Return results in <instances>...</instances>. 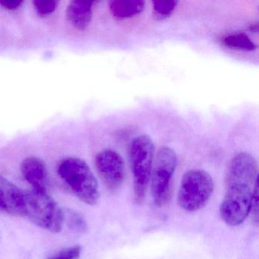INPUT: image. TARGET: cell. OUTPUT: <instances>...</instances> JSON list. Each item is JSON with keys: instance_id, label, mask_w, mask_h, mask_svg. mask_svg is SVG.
<instances>
[{"instance_id": "obj_9", "label": "cell", "mask_w": 259, "mask_h": 259, "mask_svg": "<svg viewBox=\"0 0 259 259\" xmlns=\"http://www.w3.org/2000/svg\"><path fill=\"white\" fill-rule=\"evenodd\" d=\"M21 172L33 190L48 192V172L45 162L36 157L25 159L21 165Z\"/></svg>"}, {"instance_id": "obj_18", "label": "cell", "mask_w": 259, "mask_h": 259, "mask_svg": "<svg viewBox=\"0 0 259 259\" xmlns=\"http://www.w3.org/2000/svg\"><path fill=\"white\" fill-rule=\"evenodd\" d=\"M22 1L21 0H16V1H7V0H0V6L7 9V10H15L19 9L22 4Z\"/></svg>"}, {"instance_id": "obj_6", "label": "cell", "mask_w": 259, "mask_h": 259, "mask_svg": "<svg viewBox=\"0 0 259 259\" xmlns=\"http://www.w3.org/2000/svg\"><path fill=\"white\" fill-rule=\"evenodd\" d=\"M178 158L175 151L162 147L157 151L151 171V192L154 204L163 207L169 202L172 193V178L177 169Z\"/></svg>"}, {"instance_id": "obj_2", "label": "cell", "mask_w": 259, "mask_h": 259, "mask_svg": "<svg viewBox=\"0 0 259 259\" xmlns=\"http://www.w3.org/2000/svg\"><path fill=\"white\" fill-rule=\"evenodd\" d=\"M58 174L72 193L82 202L94 205L99 199L96 177L84 160L67 157L60 162Z\"/></svg>"}, {"instance_id": "obj_8", "label": "cell", "mask_w": 259, "mask_h": 259, "mask_svg": "<svg viewBox=\"0 0 259 259\" xmlns=\"http://www.w3.org/2000/svg\"><path fill=\"white\" fill-rule=\"evenodd\" d=\"M0 211L12 216H25L24 192L0 175Z\"/></svg>"}, {"instance_id": "obj_16", "label": "cell", "mask_w": 259, "mask_h": 259, "mask_svg": "<svg viewBox=\"0 0 259 259\" xmlns=\"http://www.w3.org/2000/svg\"><path fill=\"white\" fill-rule=\"evenodd\" d=\"M68 224L72 230L79 233H84L87 230V224L84 218L75 211L69 212Z\"/></svg>"}, {"instance_id": "obj_14", "label": "cell", "mask_w": 259, "mask_h": 259, "mask_svg": "<svg viewBox=\"0 0 259 259\" xmlns=\"http://www.w3.org/2000/svg\"><path fill=\"white\" fill-rule=\"evenodd\" d=\"M33 4L37 14L42 17H46L57 10L59 2L56 0H35Z\"/></svg>"}, {"instance_id": "obj_12", "label": "cell", "mask_w": 259, "mask_h": 259, "mask_svg": "<svg viewBox=\"0 0 259 259\" xmlns=\"http://www.w3.org/2000/svg\"><path fill=\"white\" fill-rule=\"evenodd\" d=\"M222 43L227 48L246 52H251L257 49V45L245 33L227 34L223 37Z\"/></svg>"}, {"instance_id": "obj_5", "label": "cell", "mask_w": 259, "mask_h": 259, "mask_svg": "<svg viewBox=\"0 0 259 259\" xmlns=\"http://www.w3.org/2000/svg\"><path fill=\"white\" fill-rule=\"evenodd\" d=\"M214 189L211 176L204 169H190L182 179L178 193V204L183 210L195 212L208 202Z\"/></svg>"}, {"instance_id": "obj_15", "label": "cell", "mask_w": 259, "mask_h": 259, "mask_svg": "<svg viewBox=\"0 0 259 259\" xmlns=\"http://www.w3.org/2000/svg\"><path fill=\"white\" fill-rule=\"evenodd\" d=\"M248 215L251 218V222L254 226L258 225L259 221V189L258 181L256 183L254 186V192L250 201L249 210Z\"/></svg>"}, {"instance_id": "obj_3", "label": "cell", "mask_w": 259, "mask_h": 259, "mask_svg": "<svg viewBox=\"0 0 259 259\" xmlns=\"http://www.w3.org/2000/svg\"><path fill=\"white\" fill-rule=\"evenodd\" d=\"M155 147L150 136L141 135L134 138L128 146V158L133 176L135 199L142 203L145 199L151 179Z\"/></svg>"}, {"instance_id": "obj_10", "label": "cell", "mask_w": 259, "mask_h": 259, "mask_svg": "<svg viewBox=\"0 0 259 259\" xmlns=\"http://www.w3.org/2000/svg\"><path fill=\"white\" fill-rule=\"evenodd\" d=\"M94 2L74 0L70 2L66 10L67 19L71 25L79 30L84 31L90 25L92 19Z\"/></svg>"}, {"instance_id": "obj_7", "label": "cell", "mask_w": 259, "mask_h": 259, "mask_svg": "<svg viewBox=\"0 0 259 259\" xmlns=\"http://www.w3.org/2000/svg\"><path fill=\"white\" fill-rule=\"evenodd\" d=\"M97 170L110 192H116L125 180V163L122 156L111 149L101 151L95 159Z\"/></svg>"}, {"instance_id": "obj_13", "label": "cell", "mask_w": 259, "mask_h": 259, "mask_svg": "<svg viewBox=\"0 0 259 259\" xmlns=\"http://www.w3.org/2000/svg\"><path fill=\"white\" fill-rule=\"evenodd\" d=\"M152 4L154 13L157 16L165 18L172 14L178 2L175 0H157L153 1Z\"/></svg>"}, {"instance_id": "obj_11", "label": "cell", "mask_w": 259, "mask_h": 259, "mask_svg": "<svg viewBox=\"0 0 259 259\" xmlns=\"http://www.w3.org/2000/svg\"><path fill=\"white\" fill-rule=\"evenodd\" d=\"M145 2L142 0H114L110 3L111 14L117 19H128L142 13Z\"/></svg>"}, {"instance_id": "obj_4", "label": "cell", "mask_w": 259, "mask_h": 259, "mask_svg": "<svg viewBox=\"0 0 259 259\" xmlns=\"http://www.w3.org/2000/svg\"><path fill=\"white\" fill-rule=\"evenodd\" d=\"M25 216L31 222L52 233L61 231L66 215L48 192L30 190L24 192Z\"/></svg>"}, {"instance_id": "obj_1", "label": "cell", "mask_w": 259, "mask_h": 259, "mask_svg": "<svg viewBox=\"0 0 259 259\" xmlns=\"http://www.w3.org/2000/svg\"><path fill=\"white\" fill-rule=\"evenodd\" d=\"M257 181L258 166L254 156L248 152L236 154L229 164L225 196L220 207V216L227 225L236 227L245 221Z\"/></svg>"}, {"instance_id": "obj_17", "label": "cell", "mask_w": 259, "mask_h": 259, "mask_svg": "<svg viewBox=\"0 0 259 259\" xmlns=\"http://www.w3.org/2000/svg\"><path fill=\"white\" fill-rule=\"evenodd\" d=\"M81 252V247L79 245L64 248L48 259H78Z\"/></svg>"}]
</instances>
